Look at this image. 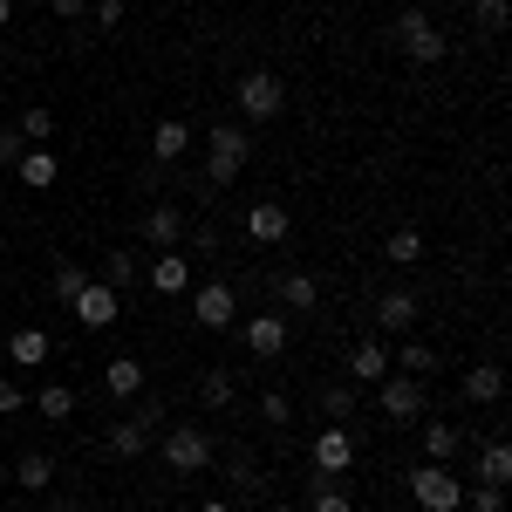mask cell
<instances>
[{"label": "cell", "mask_w": 512, "mask_h": 512, "mask_svg": "<svg viewBox=\"0 0 512 512\" xmlns=\"http://www.w3.org/2000/svg\"><path fill=\"white\" fill-rule=\"evenodd\" d=\"M0 485H14V478H7V465H0Z\"/></svg>", "instance_id": "obj_45"}, {"label": "cell", "mask_w": 512, "mask_h": 512, "mask_svg": "<svg viewBox=\"0 0 512 512\" xmlns=\"http://www.w3.org/2000/svg\"><path fill=\"white\" fill-rule=\"evenodd\" d=\"M396 48H403V62H417V69H437L451 41L437 35V21L424 14V7H403V14H396Z\"/></svg>", "instance_id": "obj_4"}, {"label": "cell", "mask_w": 512, "mask_h": 512, "mask_svg": "<svg viewBox=\"0 0 512 512\" xmlns=\"http://www.w3.org/2000/svg\"><path fill=\"white\" fill-rule=\"evenodd\" d=\"M21 151H28V137H21V130H0V171L21 158Z\"/></svg>", "instance_id": "obj_41"}, {"label": "cell", "mask_w": 512, "mask_h": 512, "mask_svg": "<svg viewBox=\"0 0 512 512\" xmlns=\"http://www.w3.org/2000/svg\"><path fill=\"white\" fill-rule=\"evenodd\" d=\"M158 424H164V403L158 396H144L130 417H117L110 431H103V444H110V458H123V465H137L144 451H151V437H158Z\"/></svg>", "instance_id": "obj_2"}, {"label": "cell", "mask_w": 512, "mask_h": 512, "mask_svg": "<svg viewBox=\"0 0 512 512\" xmlns=\"http://www.w3.org/2000/svg\"><path fill=\"white\" fill-rule=\"evenodd\" d=\"M233 103H239V117H246V123H274L280 110H287V89H280L274 69H246L239 89H233Z\"/></svg>", "instance_id": "obj_6"}, {"label": "cell", "mask_w": 512, "mask_h": 512, "mask_svg": "<svg viewBox=\"0 0 512 512\" xmlns=\"http://www.w3.org/2000/svg\"><path fill=\"white\" fill-rule=\"evenodd\" d=\"M144 280H151V294H185V287H192V260L171 246V253H158V260L144 267Z\"/></svg>", "instance_id": "obj_14"}, {"label": "cell", "mask_w": 512, "mask_h": 512, "mask_svg": "<svg viewBox=\"0 0 512 512\" xmlns=\"http://www.w3.org/2000/svg\"><path fill=\"white\" fill-rule=\"evenodd\" d=\"M499 396H506V369H499V362H478V369H465V403L492 410Z\"/></svg>", "instance_id": "obj_20"}, {"label": "cell", "mask_w": 512, "mask_h": 512, "mask_svg": "<svg viewBox=\"0 0 512 512\" xmlns=\"http://www.w3.org/2000/svg\"><path fill=\"white\" fill-rule=\"evenodd\" d=\"M48 7H55L62 21H82V7H89V0H48Z\"/></svg>", "instance_id": "obj_42"}, {"label": "cell", "mask_w": 512, "mask_h": 512, "mask_svg": "<svg viewBox=\"0 0 512 512\" xmlns=\"http://www.w3.org/2000/svg\"><path fill=\"white\" fill-rule=\"evenodd\" d=\"M198 512H239V506H233V499H205Z\"/></svg>", "instance_id": "obj_43"}, {"label": "cell", "mask_w": 512, "mask_h": 512, "mask_svg": "<svg viewBox=\"0 0 512 512\" xmlns=\"http://www.w3.org/2000/svg\"><path fill=\"white\" fill-rule=\"evenodd\" d=\"M123 28V0H96V35H117Z\"/></svg>", "instance_id": "obj_38"}, {"label": "cell", "mask_w": 512, "mask_h": 512, "mask_svg": "<svg viewBox=\"0 0 512 512\" xmlns=\"http://www.w3.org/2000/svg\"><path fill=\"white\" fill-rule=\"evenodd\" d=\"M376 410H383V417H390V424H417V417H424V383H417V376H383V383H376Z\"/></svg>", "instance_id": "obj_9"}, {"label": "cell", "mask_w": 512, "mask_h": 512, "mask_svg": "<svg viewBox=\"0 0 512 512\" xmlns=\"http://www.w3.org/2000/svg\"><path fill=\"white\" fill-rule=\"evenodd\" d=\"M14 130H21V137H28V144H48V137H55V110H41V103H28V110H21V123H14Z\"/></svg>", "instance_id": "obj_35"}, {"label": "cell", "mask_w": 512, "mask_h": 512, "mask_svg": "<svg viewBox=\"0 0 512 512\" xmlns=\"http://www.w3.org/2000/svg\"><path fill=\"white\" fill-rule=\"evenodd\" d=\"M192 151V123L185 117H164L158 130H151V164H178Z\"/></svg>", "instance_id": "obj_17"}, {"label": "cell", "mask_w": 512, "mask_h": 512, "mask_svg": "<svg viewBox=\"0 0 512 512\" xmlns=\"http://www.w3.org/2000/svg\"><path fill=\"white\" fill-rule=\"evenodd\" d=\"M267 512H294V506H267Z\"/></svg>", "instance_id": "obj_46"}, {"label": "cell", "mask_w": 512, "mask_h": 512, "mask_svg": "<svg viewBox=\"0 0 512 512\" xmlns=\"http://www.w3.org/2000/svg\"><path fill=\"white\" fill-rule=\"evenodd\" d=\"M82 280H89V267H82V260H55V274H48V294L69 308V301L82 294Z\"/></svg>", "instance_id": "obj_32"}, {"label": "cell", "mask_w": 512, "mask_h": 512, "mask_svg": "<svg viewBox=\"0 0 512 512\" xmlns=\"http://www.w3.org/2000/svg\"><path fill=\"white\" fill-rule=\"evenodd\" d=\"M233 335H239V349L260 355V362L287 355V315H246V321H233Z\"/></svg>", "instance_id": "obj_10"}, {"label": "cell", "mask_w": 512, "mask_h": 512, "mask_svg": "<svg viewBox=\"0 0 512 512\" xmlns=\"http://www.w3.org/2000/svg\"><path fill=\"white\" fill-rule=\"evenodd\" d=\"M417 437H424V458H431V465H451V458L465 451V431H458V424H437V417H424Z\"/></svg>", "instance_id": "obj_19"}, {"label": "cell", "mask_w": 512, "mask_h": 512, "mask_svg": "<svg viewBox=\"0 0 512 512\" xmlns=\"http://www.w3.org/2000/svg\"><path fill=\"white\" fill-rule=\"evenodd\" d=\"M144 239H151L158 253H171V246L185 239V212H178V205H151V212H144Z\"/></svg>", "instance_id": "obj_21"}, {"label": "cell", "mask_w": 512, "mask_h": 512, "mask_svg": "<svg viewBox=\"0 0 512 512\" xmlns=\"http://www.w3.org/2000/svg\"><path fill=\"white\" fill-rule=\"evenodd\" d=\"M355 403H362V396H355V383H328V390H321V417H328V424H349Z\"/></svg>", "instance_id": "obj_34"}, {"label": "cell", "mask_w": 512, "mask_h": 512, "mask_svg": "<svg viewBox=\"0 0 512 512\" xmlns=\"http://www.w3.org/2000/svg\"><path fill=\"white\" fill-rule=\"evenodd\" d=\"M7 478H14L21 492H48V485H55V458H48V451H28L21 465H7Z\"/></svg>", "instance_id": "obj_25"}, {"label": "cell", "mask_w": 512, "mask_h": 512, "mask_svg": "<svg viewBox=\"0 0 512 512\" xmlns=\"http://www.w3.org/2000/svg\"><path fill=\"white\" fill-rule=\"evenodd\" d=\"M48 355H55V342H48V328H35V321L7 335V362H14V369H41Z\"/></svg>", "instance_id": "obj_15"}, {"label": "cell", "mask_w": 512, "mask_h": 512, "mask_svg": "<svg viewBox=\"0 0 512 512\" xmlns=\"http://www.w3.org/2000/svg\"><path fill=\"white\" fill-rule=\"evenodd\" d=\"M308 512H355V499L342 492V478H308Z\"/></svg>", "instance_id": "obj_27"}, {"label": "cell", "mask_w": 512, "mask_h": 512, "mask_svg": "<svg viewBox=\"0 0 512 512\" xmlns=\"http://www.w3.org/2000/svg\"><path fill=\"white\" fill-rule=\"evenodd\" d=\"M69 308H76V321L89 328V335H103V328H117V315H123V294H117V287H103V280L89 274V280H82V294L69 301Z\"/></svg>", "instance_id": "obj_8"}, {"label": "cell", "mask_w": 512, "mask_h": 512, "mask_svg": "<svg viewBox=\"0 0 512 512\" xmlns=\"http://www.w3.org/2000/svg\"><path fill=\"white\" fill-rule=\"evenodd\" d=\"M274 294H280V308H315V301H321V280L301 274V267H287V274L274 280Z\"/></svg>", "instance_id": "obj_23"}, {"label": "cell", "mask_w": 512, "mask_h": 512, "mask_svg": "<svg viewBox=\"0 0 512 512\" xmlns=\"http://www.w3.org/2000/svg\"><path fill=\"white\" fill-rule=\"evenodd\" d=\"M478 28L485 35H506V0H478Z\"/></svg>", "instance_id": "obj_37"}, {"label": "cell", "mask_w": 512, "mask_h": 512, "mask_svg": "<svg viewBox=\"0 0 512 512\" xmlns=\"http://www.w3.org/2000/svg\"><path fill=\"white\" fill-rule=\"evenodd\" d=\"M472 512H506V485H478V492H472Z\"/></svg>", "instance_id": "obj_39"}, {"label": "cell", "mask_w": 512, "mask_h": 512, "mask_svg": "<svg viewBox=\"0 0 512 512\" xmlns=\"http://www.w3.org/2000/svg\"><path fill=\"white\" fill-rule=\"evenodd\" d=\"M410 499H417V512H458L465 506V478L451 472V465H431V458H424V465L410 472Z\"/></svg>", "instance_id": "obj_5"}, {"label": "cell", "mask_w": 512, "mask_h": 512, "mask_svg": "<svg viewBox=\"0 0 512 512\" xmlns=\"http://www.w3.org/2000/svg\"><path fill=\"white\" fill-rule=\"evenodd\" d=\"M21 403H28V390H21V383H14V376H0V417H14V410H21Z\"/></svg>", "instance_id": "obj_40"}, {"label": "cell", "mask_w": 512, "mask_h": 512, "mask_svg": "<svg viewBox=\"0 0 512 512\" xmlns=\"http://www.w3.org/2000/svg\"><path fill=\"white\" fill-rule=\"evenodd\" d=\"M246 164H253V130H246V123H212V130H205V185H212V192L233 185Z\"/></svg>", "instance_id": "obj_1"}, {"label": "cell", "mask_w": 512, "mask_h": 512, "mask_svg": "<svg viewBox=\"0 0 512 512\" xmlns=\"http://www.w3.org/2000/svg\"><path fill=\"white\" fill-rule=\"evenodd\" d=\"M103 390L123 396V403H130V396H144V362H137V355H117V362L103 369Z\"/></svg>", "instance_id": "obj_24"}, {"label": "cell", "mask_w": 512, "mask_h": 512, "mask_svg": "<svg viewBox=\"0 0 512 512\" xmlns=\"http://www.w3.org/2000/svg\"><path fill=\"white\" fill-rule=\"evenodd\" d=\"M233 376H226V369H205V376H198V403H205V410H233Z\"/></svg>", "instance_id": "obj_33"}, {"label": "cell", "mask_w": 512, "mask_h": 512, "mask_svg": "<svg viewBox=\"0 0 512 512\" xmlns=\"http://www.w3.org/2000/svg\"><path fill=\"white\" fill-rule=\"evenodd\" d=\"M219 472H226V485H233L239 499H267V478H260V465H253L246 451H226V465H219Z\"/></svg>", "instance_id": "obj_22"}, {"label": "cell", "mask_w": 512, "mask_h": 512, "mask_svg": "<svg viewBox=\"0 0 512 512\" xmlns=\"http://www.w3.org/2000/svg\"><path fill=\"white\" fill-rule=\"evenodd\" d=\"M260 417H267V424H294V403H287L280 390H267L260 396Z\"/></svg>", "instance_id": "obj_36"}, {"label": "cell", "mask_w": 512, "mask_h": 512, "mask_svg": "<svg viewBox=\"0 0 512 512\" xmlns=\"http://www.w3.org/2000/svg\"><path fill=\"white\" fill-rule=\"evenodd\" d=\"M96 280L123 294V287H137V280H144V260H137L130 246H117V253H103V274H96Z\"/></svg>", "instance_id": "obj_26"}, {"label": "cell", "mask_w": 512, "mask_h": 512, "mask_svg": "<svg viewBox=\"0 0 512 512\" xmlns=\"http://www.w3.org/2000/svg\"><path fill=\"white\" fill-rule=\"evenodd\" d=\"M212 458H219V451H212V437L198 431V424H171V431H164V472L171 478H205Z\"/></svg>", "instance_id": "obj_3"}, {"label": "cell", "mask_w": 512, "mask_h": 512, "mask_svg": "<svg viewBox=\"0 0 512 512\" xmlns=\"http://www.w3.org/2000/svg\"><path fill=\"white\" fill-rule=\"evenodd\" d=\"M35 410L48 417V424H69V417H76V390H69V383H41Z\"/></svg>", "instance_id": "obj_28"}, {"label": "cell", "mask_w": 512, "mask_h": 512, "mask_svg": "<svg viewBox=\"0 0 512 512\" xmlns=\"http://www.w3.org/2000/svg\"><path fill=\"white\" fill-rule=\"evenodd\" d=\"M383 376H390V349H383L376 335H362L355 355H349V383L362 390V383H383Z\"/></svg>", "instance_id": "obj_16"}, {"label": "cell", "mask_w": 512, "mask_h": 512, "mask_svg": "<svg viewBox=\"0 0 512 512\" xmlns=\"http://www.w3.org/2000/svg\"><path fill=\"white\" fill-rule=\"evenodd\" d=\"M0 198H7V185H0Z\"/></svg>", "instance_id": "obj_47"}, {"label": "cell", "mask_w": 512, "mask_h": 512, "mask_svg": "<svg viewBox=\"0 0 512 512\" xmlns=\"http://www.w3.org/2000/svg\"><path fill=\"white\" fill-rule=\"evenodd\" d=\"M506 478H512V444L492 437V444L478 451V485H506Z\"/></svg>", "instance_id": "obj_29"}, {"label": "cell", "mask_w": 512, "mask_h": 512, "mask_svg": "<svg viewBox=\"0 0 512 512\" xmlns=\"http://www.w3.org/2000/svg\"><path fill=\"white\" fill-rule=\"evenodd\" d=\"M287 233H294V212L287 205H274V198L246 205V239L253 246H287Z\"/></svg>", "instance_id": "obj_11"}, {"label": "cell", "mask_w": 512, "mask_h": 512, "mask_svg": "<svg viewBox=\"0 0 512 512\" xmlns=\"http://www.w3.org/2000/svg\"><path fill=\"white\" fill-rule=\"evenodd\" d=\"M7 21H14V0H0V28H7Z\"/></svg>", "instance_id": "obj_44"}, {"label": "cell", "mask_w": 512, "mask_h": 512, "mask_svg": "<svg viewBox=\"0 0 512 512\" xmlns=\"http://www.w3.org/2000/svg\"><path fill=\"white\" fill-rule=\"evenodd\" d=\"M14 178H21L28 192H55V178H62V158H55L48 144H28V151L14 158Z\"/></svg>", "instance_id": "obj_13"}, {"label": "cell", "mask_w": 512, "mask_h": 512, "mask_svg": "<svg viewBox=\"0 0 512 512\" xmlns=\"http://www.w3.org/2000/svg\"><path fill=\"white\" fill-rule=\"evenodd\" d=\"M383 260H390V267H417V260H424V233H417V226H396L390 246H383Z\"/></svg>", "instance_id": "obj_31"}, {"label": "cell", "mask_w": 512, "mask_h": 512, "mask_svg": "<svg viewBox=\"0 0 512 512\" xmlns=\"http://www.w3.org/2000/svg\"><path fill=\"white\" fill-rule=\"evenodd\" d=\"M390 369H396V376H417V383H424V376L437 369V349H431V342H403V349L390 355Z\"/></svg>", "instance_id": "obj_30"}, {"label": "cell", "mask_w": 512, "mask_h": 512, "mask_svg": "<svg viewBox=\"0 0 512 512\" xmlns=\"http://www.w3.org/2000/svg\"><path fill=\"white\" fill-rule=\"evenodd\" d=\"M355 465V437H349V424H328V431L315 437V472L321 478H342Z\"/></svg>", "instance_id": "obj_12"}, {"label": "cell", "mask_w": 512, "mask_h": 512, "mask_svg": "<svg viewBox=\"0 0 512 512\" xmlns=\"http://www.w3.org/2000/svg\"><path fill=\"white\" fill-rule=\"evenodd\" d=\"M376 328H390V335H410V328H417V294H410V287H390V294L376 301Z\"/></svg>", "instance_id": "obj_18"}, {"label": "cell", "mask_w": 512, "mask_h": 512, "mask_svg": "<svg viewBox=\"0 0 512 512\" xmlns=\"http://www.w3.org/2000/svg\"><path fill=\"white\" fill-rule=\"evenodd\" d=\"M192 321L205 328V335H226L239 321V294H233V280H205L198 287V301H192Z\"/></svg>", "instance_id": "obj_7"}]
</instances>
